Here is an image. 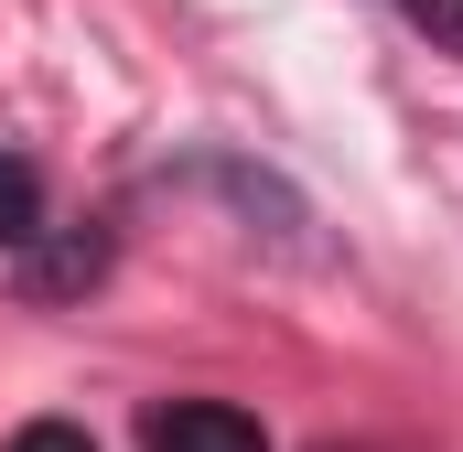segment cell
<instances>
[{
  "label": "cell",
  "instance_id": "3957f363",
  "mask_svg": "<svg viewBox=\"0 0 463 452\" xmlns=\"http://www.w3.org/2000/svg\"><path fill=\"white\" fill-rule=\"evenodd\" d=\"M98 269H109V237H65V248H54V259H33L22 280H33V302H65V291H87Z\"/></svg>",
  "mask_w": 463,
  "mask_h": 452
},
{
  "label": "cell",
  "instance_id": "7a4b0ae2",
  "mask_svg": "<svg viewBox=\"0 0 463 452\" xmlns=\"http://www.w3.org/2000/svg\"><path fill=\"white\" fill-rule=\"evenodd\" d=\"M43 237H54V194H43V162L0 151V248L22 259V248H43Z\"/></svg>",
  "mask_w": 463,
  "mask_h": 452
},
{
  "label": "cell",
  "instance_id": "277c9868",
  "mask_svg": "<svg viewBox=\"0 0 463 452\" xmlns=\"http://www.w3.org/2000/svg\"><path fill=\"white\" fill-rule=\"evenodd\" d=\"M0 452H98V442H87V420H22Z\"/></svg>",
  "mask_w": 463,
  "mask_h": 452
},
{
  "label": "cell",
  "instance_id": "5b68a950",
  "mask_svg": "<svg viewBox=\"0 0 463 452\" xmlns=\"http://www.w3.org/2000/svg\"><path fill=\"white\" fill-rule=\"evenodd\" d=\"M399 11H410V22H420L442 54H463V0H399Z\"/></svg>",
  "mask_w": 463,
  "mask_h": 452
},
{
  "label": "cell",
  "instance_id": "6da1fadb",
  "mask_svg": "<svg viewBox=\"0 0 463 452\" xmlns=\"http://www.w3.org/2000/svg\"><path fill=\"white\" fill-rule=\"evenodd\" d=\"M140 452H269V431L237 399H173L140 420Z\"/></svg>",
  "mask_w": 463,
  "mask_h": 452
}]
</instances>
